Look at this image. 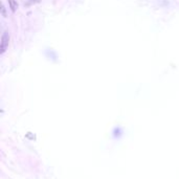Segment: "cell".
<instances>
[{"label":"cell","instance_id":"cell-1","mask_svg":"<svg viewBox=\"0 0 179 179\" xmlns=\"http://www.w3.org/2000/svg\"><path fill=\"white\" fill-rule=\"evenodd\" d=\"M9 44V34L8 32H4L1 37V44H0V53H4L8 49Z\"/></svg>","mask_w":179,"mask_h":179},{"label":"cell","instance_id":"cell-2","mask_svg":"<svg viewBox=\"0 0 179 179\" xmlns=\"http://www.w3.org/2000/svg\"><path fill=\"white\" fill-rule=\"evenodd\" d=\"M9 1V9H12V12H16L18 9V3L16 0H8Z\"/></svg>","mask_w":179,"mask_h":179},{"label":"cell","instance_id":"cell-3","mask_svg":"<svg viewBox=\"0 0 179 179\" xmlns=\"http://www.w3.org/2000/svg\"><path fill=\"white\" fill-rule=\"evenodd\" d=\"M1 15L3 16V17H6L5 9H4V5H3V4H2V5H1Z\"/></svg>","mask_w":179,"mask_h":179},{"label":"cell","instance_id":"cell-4","mask_svg":"<svg viewBox=\"0 0 179 179\" xmlns=\"http://www.w3.org/2000/svg\"><path fill=\"white\" fill-rule=\"evenodd\" d=\"M38 1H40V0H29V1H28V3H26V5H29V4L35 3V2H38Z\"/></svg>","mask_w":179,"mask_h":179}]
</instances>
